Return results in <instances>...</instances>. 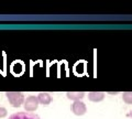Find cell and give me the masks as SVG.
Listing matches in <instances>:
<instances>
[{
  "label": "cell",
  "mask_w": 132,
  "mask_h": 119,
  "mask_svg": "<svg viewBox=\"0 0 132 119\" xmlns=\"http://www.w3.org/2000/svg\"><path fill=\"white\" fill-rule=\"evenodd\" d=\"M6 96L12 107L18 108L24 102V95L21 92H7Z\"/></svg>",
  "instance_id": "6da1fadb"
},
{
  "label": "cell",
  "mask_w": 132,
  "mask_h": 119,
  "mask_svg": "<svg viewBox=\"0 0 132 119\" xmlns=\"http://www.w3.org/2000/svg\"><path fill=\"white\" fill-rule=\"evenodd\" d=\"M23 107H24V109H26V112H28V113L35 112V110L38 109V107H39L38 97L33 96V95L27 97V99H24Z\"/></svg>",
  "instance_id": "7a4b0ae2"
},
{
  "label": "cell",
  "mask_w": 132,
  "mask_h": 119,
  "mask_svg": "<svg viewBox=\"0 0 132 119\" xmlns=\"http://www.w3.org/2000/svg\"><path fill=\"white\" fill-rule=\"evenodd\" d=\"M72 112L76 115V116H82L87 112V107L81 100H76L73 102L72 105Z\"/></svg>",
  "instance_id": "3957f363"
},
{
  "label": "cell",
  "mask_w": 132,
  "mask_h": 119,
  "mask_svg": "<svg viewBox=\"0 0 132 119\" xmlns=\"http://www.w3.org/2000/svg\"><path fill=\"white\" fill-rule=\"evenodd\" d=\"M9 119H41L38 115L34 113H28V112H19L12 114Z\"/></svg>",
  "instance_id": "277c9868"
},
{
  "label": "cell",
  "mask_w": 132,
  "mask_h": 119,
  "mask_svg": "<svg viewBox=\"0 0 132 119\" xmlns=\"http://www.w3.org/2000/svg\"><path fill=\"white\" fill-rule=\"evenodd\" d=\"M38 100H39V104H42V105H50L52 101V97L48 93L46 92H41L38 96Z\"/></svg>",
  "instance_id": "5b68a950"
},
{
  "label": "cell",
  "mask_w": 132,
  "mask_h": 119,
  "mask_svg": "<svg viewBox=\"0 0 132 119\" xmlns=\"http://www.w3.org/2000/svg\"><path fill=\"white\" fill-rule=\"evenodd\" d=\"M88 98L90 101H94V102L101 101L105 98V93L104 92H90L88 94Z\"/></svg>",
  "instance_id": "8992f818"
},
{
  "label": "cell",
  "mask_w": 132,
  "mask_h": 119,
  "mask_svg": "<svg viewBox=\"0 0 132 119\" xmlns=\"http://www.w3.org/2000/svg\"><path fill=\"white\" fill-rule=\"evenodd\" d=\"M66 96H67L68 99L76 101V100H81L85 97V93L84 92H67Z\"/></svg>",
  "instance_id": "52a82bcc"
},
{
  "label": "cell",
  "mask_w": 132,
  "mask_h": 119,
  "mask_svg": "<svg viewBox=\"0 0 132 119\" xmlns=\"http://www.w3.org/2000/svg\"><path fill=\"white\" fill-rule=\"evenodd\" d=\"M122 99L126 104L131 105L132 104V92H125L122 95Z\"/></svg>",
  "instance_id": "ba28073f"
},
{
  "label": "cell",
  "mask_w": 132,
  "mask_h": 119,
  "mask_svg": "<svg viewBox=\"0 0 132 119\" xmlns=\"http://www.w3.org/2000/svg\"><path fill=\"white\" fill-rule=\"evenodd\" d=\"M8 115V112H7V109L5 107H1L0 106V118H3V117H6Z\"/></svg>",
  "instance_id": "9c48e42d"
},
{
  "label": "cell",
  "mask_w": 132,
  "mask_h": 119,
  "mask_svg": "<svg viewBox=\"0 0 132 119\" xmlns=\"http://www.w3.org/2000/svg\"><path fill=\"white\" fill-rule=\"evenodd\" d=\"M130 117L132 118V110H131V113H130Z\"/></svg>",
  "instance_id": "30bf717a"
}]
</instances>
